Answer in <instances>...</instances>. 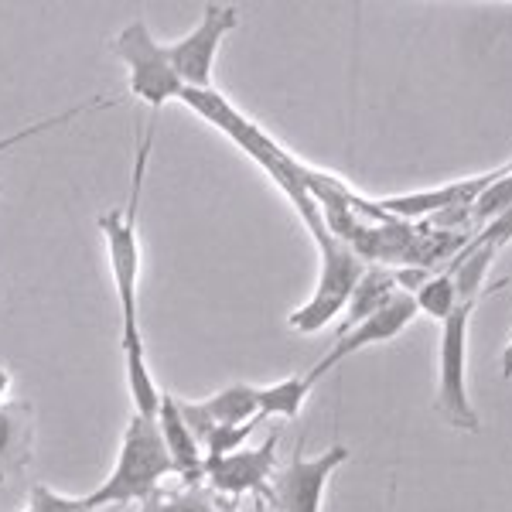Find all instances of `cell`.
Returning a JSON list of instances; mask_svg holds the SVG:
<instances>
[{"mask_svg":"<svg viewBox=\"0 0 512 512\" xmlns=\"http://www.w3.org/2000/svg\"><path fill=\"white\" fill-rule=\"evenodd\" d=\"M311 393V383L304 376H287L274 386H256V407L260 417H297Z\"/></svg>","mask_w":512,"mask_h":512,"instance_id":"obj_15","label":"cell"},{"mask_svg":"<svg viewBox=\"0 0 512 512\" xmlns=\"http://www.w3.org/2000/svg\"><path fill=\"white\" fill-rule=\"evenodd\" d=\"M164 475H171V458L158 431V420L130 414L120 437L117 465L96 492L86 495V506L99 512L106 506H123V502H144L158 495Z\"/></svg>","mask_w":512,"mask_h":512,"instance_id":"obj_2","label":"cell"},{"mask_svg":"<svg viewBox=\"0 0 512 512\" xmlns=\"http://www.w3.org/2000/svg\"><path fill=\"white\" fill-rule=\"evenodd\" d=\"M495 171H485V175H475V178H465V181H451V185H441V188H427V192H410V195H390V198H373L376 209L390 219H400V222H424V219H437L441 212H451V209H472L475 198L492 185Z\"/></svg>","mask_w":512,"mask_h":512,"instance_id":"obj_9","label":"cell"},{"mask_svg":"<svg viewBox=\"0 0 512 512\" xmlns=\"http://www.w3.org/2000/svg\"><path fill=\"white\" fill-rule=\"evenodd\" d=\"M478 297L461 294L458 308L441 321V383H437V414L458 431H478V414L468 396V325Z\"/></svg>","mask_w":512,"mask_h":512,"instance_id":"obj_4","label":"cell"},{"mask_svg":"<svg viewBox=\"0 0 512 512\" xmlns=\"http://www.w3.org/2000/svg\"><path fill=\"white\" fill-rule=\"evenodd\" d=\"M236 24H239V11L233 4H205L195 31H188L185 38L164 45V52H168L171 65H175L181 86L185 89H216L212 86V69H216L219 45Z\"/></svg>","mask_w":512,"mask_h":512,"instance_id":"obj_6","label":"cell"},{"mask_svg":"<svg viewBox=\"0 0 512 512\" xmlns=\"http://www.w3.org/2000/svg\"><path fill=\"white\" fill-rule=\"evenodd\" d=\"M154 147V123L147 127L144 140H140V151L134 161V175H130V195L123 209H110L99 216V233L106 239V256H110L113 270V287H117L120 315H123V338L120 345L144 342L137 321V284H140V198H144V181H147V161H151Z\"/></svg>","mask_w":512,"mask_h":512,"instance_id":"obj_1","label":"cell"},{"mask_svg":"<svg viewBox=\"0 0 512 512\" xmlns=\"http://www.w3.org/2000/svg\"><path fill=\"white\" fill-rule=\"evenodd\" d=\"M24 512H93L86 506V499H69V495H59L48 485H35L28 492V506Z\"/></svg>","mask_w":512,"mask_h":512,"instance_id":"obj_19","label":"cell"},{"mask_svg":"<svg viewBox=\"0 0 512 512\" xmlns=\"http://www.w3.org/2000/svg\"><path fill=\"white\" fill-rule=\"evenodd\" d=\"M318 253H321V270H318L315 294H311L308 304H301L291 315V328L301 335H315L328 321H335L342 315L355 284H359V277L366 274V267H369V263L359 260L342 239H332V243L318 246Z\"/></svg>","mask_w":512,"mask_h":512,"instance_id":"obj_5","label":"cell"},{"mask_svg":"<svg viewBox=\"0 0 512 512\" xmlns=\"http://www.w3.org/2000/svg\"><path fill=\"white\" fill-rule=\"evenodd\" d=\"M417 315H420V311H417L414 294L396 291L390 301H386L379 311H373V315H369L366 321H359V325L349 328V332L335 335V345L325 352V359H318L315 366H311V373L304 376V379L315 386L321 376H328L335 366H342L345 359H352L355 352H362V349H369V345H379V342H390V338H396Z\"/></svg>","mask_w":512,"mask_h":512,"instance_id":"obj_8","label":"cell"},{"mask_svg":"<svg viewBox=\"0 0 512 512\" xmlns=\"http://www.w3.org/2000/svg\"><path fill=\"white\" fill-rule=\"evenodd\" d=\"M219 512H236V509L229 506V502H219Z\"/></svg>","mask_w":512,"mask_h":512,"instance_id":"obj_22","label":"cell"},{"mask_svg":"<svg viewBox=\"0 0 512 512\" xmlns=\"http://www.w3.org/2000/svg\"><path fill=\"white\" fill-rule=\"evenodd\" d=\"M137 512H219V502H212V492L202 485H188L175 495H151L140 502Z\"/></svg>","mask_w":512,"mask_h":512,"instance_id":"obj_18","label":"cell"},{"mask_svg":"<svg viewBox=\"0 0 512 512\" xmlns=\"http://www.w3.org/2000/svg\"><path fill=\"white\" fill-rule=\"evenodd\" d=\"M396 291H400V287H396L393 267H366V274H362L359 284H355L349 304H345V321L338 325L335 335L349 332V328H355L359 321H366L373 311L383 308Z\"/></svg>","mask_w":512,"mask_h":512,"instance_id":"obj_13","label":"cell"},{"mask_svg":"<svg viewBox=\"0 0 512 512\" xmlns=\"http://www.w3.org/2000/svg\"><path fill=\"white\" fill-rule=\"evenodd\" d=\"M512 212V164L495 175V181L475 198L472 205V222H495Z\"/></svg>","mask_w":512,"mask_h":512,"instance_id":"obj_17","label":"cell"},{"mask_svg":"<svg viewBox=\"0 0 512 512\" xmlns=\"http://www.w3.org/2000/svg\"><path fill=\"white\" fill-rule=\"evenodd\" d=\"M277 468V437L263 441L260 448H239L233 454L205 458V482L222 495H263Z\"/></svg>","mask_w":512,"mask_h":512,"instance_id":"obj_10","label":"cell"},{"mask_svg":"<svg viewBox=\"0 0 512 512\" xmlns=\"http://www.w3.org/2000/svg\"><path fill=\"white\" fill-rule=\"evenodd\" d=\"M178 407H181V414H185L188 427H192V434L202 444L216 427H239L260 417L256 386L250 383H233V386H226V390H219L216 396H209V400H195V403L178 400Z\"/></svg>","mask_w":512,"mask_h":512,"instance_id":"obj_11","label":"cell"},{"mask_svg":"<svg viewBox=\"0 0 512 512\" xmlns=\"http://www.w3.org/2000/svg\"><path fill=\"white\" fill-rule=\"evenodd\" d=\"M154 420H158L164 448H168L171 472H178L185 485H202L205 482V448H202V441L192 434L185 414H181L178 396L164 393L161 407H158V417H154Z\"/></svg>","mask_w":512,"mask_h":512,"instance_id":"obj_12","label":"cell"},{"mask_svg":"<svg viewBox=\"0 0 512 512\" xmlns=\"http://www.w3.org/2000/svg\"><path fill=\"white\" fill-rule=\"evenodd\" d=\"M345 461H349V448L345 444H332L318 458H301L297 454L291 465L274 472L263 495L270 499L274 512H321V495H325L328 478Z\"/></svg>","mask_w":512,"mask_h":512,"instance_id":"obj_7","label":"cell"},{"mask_svg":"<svg viewBox=\"0 0 512 512\" xmlns=\"http://www.w3.org/2000/svg\"><path fill=\"white\" fill-rule=\"evenodd\" d=\"M110 48L123 62V69H127L130 93H134L140 103L151 106V110H161V106L175 103V99H181V93H185V86H181L164 45L151 35V28L140 18L123 24L117 31V38L110 41Z\"/></svg>","mask_w":512,"mask_h":512,"instance_id":"obj_3","label":"cell"},{"mask_svg":"<svg viewBox=\"0 0 512 512\" xmlns=\"http://www.w3.org/2000/svg\"><path fill=\"white\" fill-rule=\"evenodd\" d=\"M31 458V407L4 403L0 407V472H18Z\"/></svg>","mask_w":512,"mask_h":512,"instance_id":"obj_14","label":"cell"},{"mask_svg":"<svg viewBox=\"0 0 512 512\" xmlns=\"http://www.w3.org/2000/svg\"><path fill=\"white\" fill-rule=\"evenodd\" d=\"M502 376H506V379H512V338H509L506 352H502Z\"/></svg>","mask_w":512,"mask_h":512,"instance_id":"obj_21","label":"cell"},{"mask_svg":"<svg viewBox=\"0 0 512 512\" xmlns=\"http://www.w3.org/2000/svg\"><path fill=\"white\" fill-rule=\"evenodd\" d=\"M414 301H417V311L434 321H444L458 308V284H454V274L444 270V274H431L424 284L414 291Z\"/></svg>","mask_w":512,"mask_h":512,"instance_id":"obj_16","label":"cell"},{"mask_svg":"<svg viewBox=\"0 0 512 512\" xmlns=\"http://www.w3.org/2000/svg\"><path fill=\"white\" fill-rule=\"evenodd\" d=\"M7 393H11V369H7V366H0V407H4Z\"/></svg>","mask_w":512,"mask_h":512,"instance_id":"obj_20","label":"cell"}]
</instances>
